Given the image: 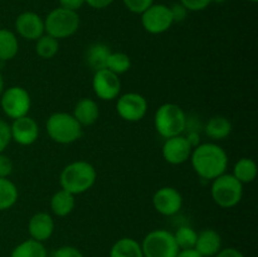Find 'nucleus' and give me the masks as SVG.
I'll return each mask as SVG.
<instances>
[{
    "label": "nucleus",
    "instance_id": "30",
    "mask_svg": "<svg viewBox=\"0 0 258 257\" xmlns=\"http://www.w3.org/2000/svg\"><path fill=\"white\" fill-rule=\"evenodd\" d=\"M128 12L134 14H143L149 7L154 4V0H122Z\"/></svg>",
    "mask_w": 258,
    "mask_h": 257
},
{
    "label": "nucleus",
    "instance_id": "23",
    "mask_svg": "<svg viewBox=\"0 0 258 257\" xmlns=\"http://www.w3.org/2000/svg\"><path fill=\"white\" fill-rule=\"evenodd\" d=\"M19 52V40L17 34L9 29H0V60L13 59Z\"/></svg>",
    "mask_w": 258,
    "mask_h": 257
},
{
    "label": "nucleus",
    "instance_id": "26",
    "mask_svg": "<svg viewBox=\"0 0 258 257\" xmlns=\"http://www.w3.org/2000/svg\"><path fill=\"white\" fill-rule=\"evenodd\" d=\"M19 190L9 178H0V211H8L17 204Z\"/></svg>",
    "mask_w": 258,
    "mask_h": 257
},
{
    "label": "nucleus",
    "instance_id": "25",
    "mask_svg": "<svg viewBox=\"0 0 258 257\" xmlns=\"http://www.w3.org/2000/svg\"><path fill=\"white\" fill-rule=\"evenodd\" d=\"M111 50L103 43H95V44L90 45L87 49V63L91 68H93L96 71L102 70L106 68V62H107V58L110 55Z\"/></svg>",
    "mask_w": 258,
    "mask_h": 257
},
{
    "label": "nucleus",
    "instance_id": "17",
    "mask_svg": "<svg viewBox=\"0 0 258 257\" xmlns=\"http://www.w3.org/2000/svg\"><path fill=\"white\" fill-rule=\"evenodd\" d=\"M194 249L202 257H214L222 249L221 234L212 228L203 229L198 233Z\"/></svg>",
    "mask_w": 258,
    "mask_h": 257
},
{
    "label": "nucleus",
    "instance_id": "32",
    "mask_svg": "<svg viewBox=\"0 0 258 257\" xmlns=\"http://www.w3.org/2000/svg\"><path fill=\"white\" fill-rule=\"evenodd\" d=\"M213 3V0H180V4L188 12H202L207 9Z\"/></svg>",
    "mask_w": 258,
    "mask_h": 257
},
{
    "label": "nucleus",
    "instance_id": "29",
    "mask_svg": "<svg viewBox=\"0 0 258 257\" xmlns=\"http://www.w3.org/2000/svg\"><path fill=\"white\" fill-rule=\"evenodd\" d=\"M173 234L179 249H190L196 246L198 232L191 227L180 226Z\"/></svg>",
    "mask_w": 258,
    "mask_h": 257
},
{
    "label": "nucleus",
    "instance_id": "40",
    "mask_svg": "<svg viewBox=\"0 0 258 257\" xmlns=\"http://www.w3.org/2000/svg\"><path fill=\"white\" fill-rule=\"evenodd\" d=\"M5 90V82H4V77H3L2 72H0V96H2L3 91Z\"/></svg>",
    "mask_w": 258,
    "mask_h": 257
},
{
    "label": "nucleus",
    "instance_id": "19",
    "mask_svg": "<svg viewBox=\"0 0 258 257\" xmlns=\"http://www.w3.org/2000/svg\"><path fill=\"white\" fill-rule=\"evenodd\" d=\"M50 211L57 217H67L76 207V196L64 189L55 191L50 198Z\"/></svg>",
    "mask_w": 258,
    "mask_h": 257
},
{
    "label": "nucleus",
    "instance_id": "7",
    "mask_svg": "<svg viewBox=\"0 0 258 257\" xmlns=\"http://www.w3.org/2000/svg\"><path fill=\"white\" fill-rule=\"evenodd\" d=\"M144 257H176L180 251L168 229H154L144 237L141 242Z\"/></svg>",
    "mask_w": 258,
    "mask_h": 257
},
{
    "label": "nucleus",
    "instance_id": "33",
    "mask_svg": "<svg viewBox=\"0 0 258 257\" xmlns=\"http://www.w3.org/2000/svg\"><path fill=\"white\" fill-rule=\"evenodd\" d=\"M14 169L12 159L4 153H0V178H9Z\"/></svg>",
    "mask_w": 258,
    "mask_h": 257
},
{
    "label": "nucleus",
    "instance_id": "36",
    "mask_svg": "<svg viewBox=\"0 0 258 257\" xmlns=\"http://www.w3.org/2000/svg\"><path fill=\"white\" fill-rule=\"evenodd\" d=\"M58 2H59L60 8L72 10V12H77L85 5V0H58Z\"/></svg>",
    "mask_w": 258,
    "mask_h": 257
},
{
    "label": "nucleus",
    "instance_id": "27",
    "mask_svg": "<svg viewBox=\"0 0 258 257\" xmlns=\"http://www.w3.org/2000/svg\"><path fill=\"white\" fill-rule=\"evenodd\" d=\"M58 50H59V40L45 33L35 40V53L42 59H52Z\"/></svg>",
    "mask_w": 258,
    "mask_h": 257
},
{
    "label": "nucleus",
    "instance_id": "38",
    "mask_svg": "<svg viewBox=\"0 0 258 257\" xmlns=\"http://www.w3.org/2000/svg\"><path fill=\"white\" fill-rule=\"evenodd\" d=\"M113 2L115 0H85V4L93 9H105V8L110 7Z\"/></svg>",
    "mask_w": 258,
    "mask_h": 257
},
{
    "label": "nucleus",
    "instance_id": "11",
    "mask_svg": "<svg viewBox=\"0 0 258 257\" xmlns=\"http://www.w3.org/2000/svg\"><path fill=\"white\" fill-rule=\"evenodd\" d=\"M92 88L95 95L103 101H112L120 96L121 81L117 75L107 68L96 71L92 78Z\"/></svg>",
    "mask_w": 258,
    "mask_h": 257
},
{
    "label": "nucleus",
    "instance_id": "4",
    "mask_svg": "<svg viewBox=\"0 0 258 257\" xmlns=\"http://www.w3.org/2000/svg\"><path fill=\"white\" fill-rule=\"evenodd\" d=\"M45 128L50 140L60 145H68L80 140L83 127L72 113L54 112L47 118Z\"/></svg>",
    "mask_w": 258,
    "mask_h": 257
},
{
    "label": "nucleus",
    "instance_id": "34",
    "mask_svg": "<svg viewBox=\"0 0 258 257\" xmlns=\"http://www.w3.org/2000/svg\"><path fill=\"white\" fill-rule=\"evenodd\" d=\"M54 257H83V253L75 246H62L55 249Z\"/></svg>",
    "mask_w": 258,
    "mask_h": 257
},
{
    "label": "nucleus",
    "instance_id": "16",
    "mask_svg": "<svg viewBox=\"0 0 258 257\" xmlns=\"http://www.w3.org/2000/svg\"><path fill=\"white\" fill-rule=\"evenodd\" d=\"M54 219L47 212H38L30 217L28 222V232L32 239L45 242L52 237L54 232Z\"/></svg>",
    "mask_w": 258,
    "mask_h": 257
},
{
    "label": "nucleus",
    "instance_id": "39",
    "mask_svg": "<svg viewBox=\"0 0 258 257\" xmlns=\"http://www.w3.org/2000/svg\"><path fill=\"white\" fill-rule=\"evenodd\" d=\"M176 257H202L198 252L196 251L194 248L190 249H180L176 254Z\"/></svg>",
    "mask_w": 258,
    "mask_h": 257
},
{
    "label": "nucleus",
    "instance_id": "41",
    "mask_svg": "<svg viewBox=\"0 0 258 257\" xmlns=\"http://www.w3.org/2000/svg\"><path fill=\"white\" fill-rule=\"evenodd\" d=\"M214 2H216V3H223L224 0H213V3H214Z\"/></svg>",
    "mask_w": 258,
    "mask_h": 257
},
{
    "label": "nucleus",
    "instance_id": "31",
    "mask_svg": "<svg viewBox=\"0 0 258 257\" xmlns=\"http://www.w3.org/2000/svg\"><path fill=\"white\" fill-rule=\"evenodd\" d=\"M10 143H12L10 123L0 118V153H4Z\"/></svg>",
    "mask_w": 258,
    "mask_h": 257
},
{
    "label": "nucleus",
    "instance_id": "22",
    "mask_svg": "<svg viewBox=\"0 0 258 257\" xmlns=\"http://www.w3.org/2000/svg\"><path fill=\"white\" fill-rule=\"evenodd\" d=\"M257 174L258 168L256 161L251 158H241L234 164L232 175L242 184H249L257 178Z\"/></svg>",
    "mask_w": 258,
    "mask_h": 257
},
{
    "label": "nucleus",
    "instance_id": "21",
    "mask_svg": "<svg viewBox=\"0 0 258 257\" xmlns=\"http://www.w3.org/2000/svg\"><path fill=\"white\" fill-rule=\"evenodd\" d=\"M110 257H144V254L141 244L136 239L123 237L112 244Z\"/></svg>",
    "mask_w": 258,
    "mask_h": 257
},
{
    "label": "nucleus",
    "instance_id": "14",
    "mask_svg": "<svg viewBox=\"0 0 258 257\" xmlns=\"http://www.w3.org/2000/svg\"><path fill=\"white\" fill-rule=\"evenodd\" d=\"M10 134L12 141L22 146H29L39 138V126L30 116H23L13 120L10 123Z\"/></svg>",
    "mask_w": 258,
    "mask_h": 257
},
{
    "label": "nucleus",
    "instance_id": "3",
    "mask_svg": "<svg viewBox=\"0 0 258 257\" xmlns=\"http://www.w3.org/2000/svg\"><path fill=\"white\" fill-rule=\"evenodd\" d=\"M186 115L176 103H163L154 116V126L156 133L164 139L183 135L186 128Z\"/></svg>",
    "mask_w": 258,
    "mask_h": 257
},
{
    "label": "nucleus",
    "instance_id": "2",
    "mask_svg": "<svg viewBox=\"0 0 258 257\" xmlns=\"http://www.w3.org/2000/svg\"><path fill=\"white\" fill-rule=\"evenodd\" d=\"M97 171L95 166L85 160L72 161L63 168L59 175L60 189L70 191L73 196L86 193L95 185Z\"/></svg>",
    "mask_w": 258,
    "mask_h": 257
},
{
    "label": "nucleus",
    "instance_id": "6",
    "mask_svg": "<svg viewBox=\"0 0 258 257\" xmlns=\"http://www.w3.org/2000/svg\"><path fill=\"white\" fill-rule=\"evenodd\" d=\"M211 196L214 203L224 209L236 207L243 197V184L232 174H222L212 180Z\"/></svg>",
    "mask_w": 258,
    "mask_h": 257
},
{
    "label": "nucleus",
    "instance_id": "9",
    "mask_svg": "<svg viewBox=\"0 0 258 257\" xmlns=\"http://www.w3.org/2000/svg\"><path fill=\"white\" fill-rule=\"evenodd\" d=\"M141 15V25L150 34H163L174 24L170 7L165 4H155L149 7Z\"/></svg>",
    "mask_w": 258,
    "mask_h": 257
},
{
    "label": "nucleus",
    "instance_id": "10",
    "mask_svg": "<svg viewBox=\"0 0 258 257\" xmlns=\"http://www.w3.org/2000/svg\"><path fill=\"white\" fill-rule=\"evenodd\" d=\"M148 101L138 92H127L118 96L116 111L122 120L127 122H139L148 112Z\"/></svg>",
    "mask_w": 258,
    "mask_h": 257
},
{
    "label": "nucleus",
    "instance_id": "8",
    "mask_svg": "<svg viewBox=\"0 0 258 257\" xmlns=\"http://www.w3.org/2000/svg\"><path fill=\"white\" fill-rule=\"evenodd\" d=\"M0 107L9 118H19L27 116L32 107L29 92L20 86H12L3 91L0 96Z\"/></svg>",
    "mask_w": 258,
    "mask_h": 257
},
{
    "label": "nucleus",
    "instance_id": "5",
    "mask_svg": "<svg viewBox=\"0 0 258 257\" xmlns=\"http://www.w3.org/2000/svg\"><path fill=\"white\" fill-rule=\"evenodd\" d=\"M80 24L77 12L58 7L50 10L44 18V33L58 40L66 39L77 33Z\"/></svg>",
    "mask_w": 258,
    "mask_h": 257
},
{
    "label": "nucleus",
    "instance_id": "37",
    "mask_svg": "<svg viewBox=\"0 0 258 257\" xmlns=\"http://www.w3.org/2000/svg\"><path fill=\"white\" fill-rule=\"evenodd\" d=\"M214 257H244V254L234 247H227L222 248Z\"/></svg>",
    "mask_w": 258,
    "mask_h": 257
},
{
    "label": "nucleus",
    "instance_id": "13",
    "mask_svg": "<svg viewBox=\"0 0 258 257\" xmlns=\"http://www.w3.org/2000/svg\"><path fill=\"white\" fill-rule=\"evenodd\" d=\"M153 206L161 216H175L183 207V197L174 186H161L154 193Z\"/></svg>",
    "mask_w": 258,
    "mask_h": 257
},
{
    "label": "nucleus",
    "instance_id": "1",
    "mask_svg": "<svg viewBox=\"0 0 258 257\" xmlns=\"http://www.w3.org/2000/svg\"><path fill=\"white\" fill-rule=\"evenodd\" d=\"M190 164L198 176L206 180H213L226 173L228 168V155L222 146L216 143L196 145L190 155Z\"/></svg>",
    "mask_w": 258,
    "mask_h": 257
},
{
    "label": "nucleus",
    "instance_id": "12",
    "mask_svg": "<svg viewBox=\"0 0 258 257\" xmlns=\"http://www.w3.org/2000/svg\"><path fill=\"white\" fill-rule=\"evenodd\" d=\"M193 148L194 146L191 145L188 136L178 135L165 139L161 154L166 163L171 165H180L190 159Z\"/></svg>",
    "mask_w": 258,
    "mask_h": 257
},
{
    "label": "nucleus",
    "instance_id": "28",
    "mask_svg": "<svg viewBox=\"0 0 258 257\" xmlns=\"http://www.w3.org/2000/svg\"><path fill=\"white\" fill-rule=\"evenodd\" d=\"M106 68L117 76L123 75L131 68V58L123 52H111L106 62Z\"/></svg>",
    "mask_w": 258,
    "mask_h": 257
},
{
    "label": "nucleus",
    "instance_id": "20",
    "mask_svg": "<svg viewBox=\"0 0 258 257\" xmlns=\"http://www.w3.org/2000/svg\"><path fill=\"white\" fill-rule=\"evenodd\" d=\"M232 128L233 126L228 118L224 116H213L208 120L204 131H206V135L212 140L219 141L228 138L232 133Z\"/></svg>",
    "mask_w": 258,
    "mask_h": 257
},
{
    "label": "nucleus",
    "instance_id": "24",
    "mask_svg": "<svg viewBox=\"0 0 258 257\" xmlns=\"http://www.w3.org/2000/svg\"><path fill=\"white\" fill-rule=\"evenodd\" d=\"M10 257H48V252L43 242L29 238L15 246Z\"/></svg>",
    "mask_w": 258,
    "mask_h": 257
},
{
    "label": "nucleus",
    "instance_id": "42",
    "mask_svg": "<svg viewBox=\"0 0 258 257\" xmlns=\"http://www.w3.org/2000/svg\"><path fill=\"white\" fill-rule=\"evenodd\" d=\"M248 2H251V3H257L258 0H248Z\"/></svg>",
    "mask_w": 258,
    "mask_h": 257
},
{
    "label": "nucleus",
    "instance_id": "35",
    "mask_svg": "<svg viewBox=\"0 0 258 257\" xmlns=\"http://www.w3.org/2000/svg\"><path fill=\"white\" fill-rule=\"evenodd\" d=\"M170 10H171V14H173L174 23L183 22L186 17V13H188V10H186L185 8L180 4V3H179V4L173 5V7H170Z\"/></svg>",
    "mask_w": 258,
    "mask_h": 257
},
{
    "label": "nucleus",
    "instance_id": "18",
    "mask_svg": "<svg viewBox=\"0 0 258 257\" xmlns=\"http://www.w3.org/2000/svg\"><path fill=\"white\" fill-rule=\"evenodd\" d=\"M72 115L82 127L92 126L93 123L97 122L100 117V107H98V103L92 98H81L76 103Z\"/></svg>",
    "mask_w": 258,
    "mask_h": 257
},
{
    "label": "nucleus",
    "instance_id": "15",
    "mask_svg": "<svg viewBox=\"0 0 258 257\" xmlns=\"http://www.w3.org/2000/svg\"><path fill=\"white\" fill-rule=\"evenodd\" d=\"M15 32L27 40H37L44 34V19L34 12H24L15 19Z\"/></svg>",
    "mask_w": 258,
    "mask_h": 257
}]
</instances>
